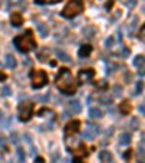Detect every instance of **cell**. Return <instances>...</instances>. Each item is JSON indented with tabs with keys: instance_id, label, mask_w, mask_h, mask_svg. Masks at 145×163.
<instances>
[{
	"instance_id": "cell-33",
	"label": "cell",
	"mask_w": 145,
	"mask_h": 163,
	"mask_svg": "<svg viewBox=\"0 0 145 163\" xmlns=\"http://www.w3.org/2000/svg\"><path fill=\"white\" fill-rule=\"evenodd\" d=\"M138 155L141 157H144V143H141V146L138 147Z\"/></svg>"
},
{
	"instance_id": "cell-6",
	"label": "cell",
	"mask_w": 145,
	"mask_h": 163,
	"mask_svg": "<svg viewBox=\"0 0 145 163\" xmlns=\"http://www.w3.org/2000/svg\"><path fill=\"white\" fill-rule=\"evenodd\" d=\"M86 127H87V129L81 133V136H83L86 140H93V139H94V136H97V134H99V131H100V130H99V126H97V124L87 123V124H86Z\"/></svg>"
},
{
	"instance_id": "cell-28",
	"label": "cell",
	"mask_w": 145,
	"mask_h": 163,
	"mask_svg": "<svg viewBox=\"0 0 145 163\" xmlns=\"http://www.w3.org/2000/svg\"><path fill=\"white\" fill-rule=\"evenodd\" d=\"M99 101H100V104H106V106H109V104L112 103V98L110 97H102Z\"/></svg>"
},
{
	"instance_id": "cell-34",
	"label": "cell",
	"mask_w": 145,
	"mask_h": 163,
	"mask_svg": "<svg viewBox=\"0 0 145 163\" xmlns=\"http://www.w3.org/2000/svg\"><path fill=\"white\" fill-rule=\"evenodd\" d=\"M138 111H139V113H141V114H144V113H145L144 104H139V106H138Z\"/></svg>"
},
{
	"instance_id": "cell-27",
	"label": "cell",
	"mask_w": 145,
	"mask_h": 163,
	"mask_svg": "<svg viewBox=\"0 0 145 163\" xmlns=\"http://www.w3.org/2000/svg\"><path fill=\"white\" fill-rule=\"evenodd\" d=\"M2 94H3V97H9V95L12 94L10 87H9V85H5V87H3V90H2Z\"/></svg>"
},
{
	"instance_id": "cell-5",
	"label": "cell",
	"mask_w": 145,
	"mask_h": 163,
	"mask_svg": "<svg viewBox=\"0 0 145 163\" xmlns=\"http://www.w3.org/2000/svg\"><path fill=\"white\" fill-rule=\"evenodd\" d=\"M32 110H33V107L31 103H28V101L20 103V106H19V118L22 121H28L32 117Z\"/></svg>"
},
{
	"instance_id": "cell-16",
	"label": "cell",
	"mask_w": 145,
	"mask_h": 163,
	"mask_svg": "<svg viewBox=\"0 0 145 163\" xmlns=\"http://www.w3.org/2000/svg\"><path fill=\"white\" fill-rule=\"evenodd\" d=\"M9 4L13 7H20V9H26V0H8Z\"/></svg>"
},
{
	"instance_id": "cell-17",
	"label": "cell",
	"mask_w": 145,
	"mask_h": 163,
	"mask_svg": "<svg viewBox=\"0 0 145 163\" xmlns=\"http://www.w3.org/2000/svg\"><path fill=\"white\" fill-rule=\"evenodd\" d=\"M55 55H57V58H58V59H61V61H64V62H71V58L68 57L64 51H60V49H57V51H55Z\"/></svg>"
},
{
	"instance_id": "cell-32",
	"label": "cell",
	"mask_w": 145,
	"mask_h": 163,
	"mask_svg": "<svg viewBox=\"0 0 145 163\" xmlns=\"http://www.w3.org/2000/svg\"><path fill=\"white\" fill-rule=\"evenodd\" d=\"M125 4H126L128 7H134V6L137 4V0H126V1H125Z\"/></svg>"
},
{
	"instance_id": "cell-23",
	"label": "cell",
	"mask_w": 145,
	"mask_h": 163,
	"mask_svg": "<svg viewBox=\"0 0 145 163\" xmlns=\"http://www.w3.org/2000/svg\"><path fill=\"white\" fill-rule=\"evenodd\" d=\"M131 129L132 130H138L139 129V121H138V118H135V117L131 120Z\"/></svg>"
},
{
	"instance_id": "cell-14",
	"label": "cell",
	"mask_w": 145,
	"mask_h": 163,
	"mask_svg": "<svg viewBox=\"0 0 145 163\" xmlns=\"http://www.w3.org/2000/svg\"><path fill=\"white\" fill-rule=\"evenodd\" d=\"M91 51H93V48H91L90 45H84V46H81V48L79 49V57H81V58L89 57Z\"/></svg>"
},
{
	"instance_id": "cell-13",
	"label": "cell",
	"mask_w": 145,
	"mask_h": 163,
	"mask_svg": "<svg viewBox=\"0 0 145 163\" xmlns=\"http://www.w3.org/2000/svg\"><path fill=\"white\" fill-rule=\"evenodd\" d=\"M94 33H96V29H94L93 26H86V28L83 29V35H84L86 39H91V38L94 36Z\"/></svg>"
},
{
	"instance_id": "cell-22",
	"label": "cell",
	"mask_w": 145,
	"mask_h": 163,
	"mask_svg": "<svg viewBox=\"0 0 145 163\" xmlns=\"http://www.w3.org/2000/svg\"><path fill=\"white\" fill-rule=\"evenodd\" d=\"M113 43H115V38H113V36H109V38H107V39L105 41V48L110 49V48H112Z\"/></svg>"
},
{
	"instance_id": "cell-36",
	"label": "cell",
	"mask_w": 145,
	"mask_h": 163,
	"mask_svg": "<svg viewBox=\"0 0 145 163\" xmlns=\"http://www.w3.org/2000/svg\"><path fill=\"white\" fill-rule=\"evenodd\" d=\"M48 100H49V92H47V95L41 97V101H48Z\"/></svg>"
},
{
	"instance_id": "cell-39",
	"label": "cell",
	"mask_w": 145,
	"mask_h": 163,
	"mask_svg": "<svg viewBox=\"0 0 145 163\" xmlns=\"http://www.w3.org/2000/svg\"><path fill=\"white\" fill-rule=\"evenodd\" d=\"M129 156H131V153H129V150H128V153H125V156H123V157H125V159H129Z\"/></svg>"
},
{
	"instance_id": "cell-26",
	"label": "cell",
	"mask_w": 145,
	"mask_h": 163,
	"mask_svg": "<svg viewBox=\"0 0 145 163\" xmlns=\"http://www.w3.org/2000/svg\"><path fill=\"white\" fill-rule=\"evenodd\" d=\"M142 92V82L139 81L137 82V87H135V91H134V95H139Z\"/></svg>"
},
{
	"instance_id": "cell-37",
	"label": "cell",
	"mask_w": 145,
	"mask_h": 163,
	"mask_svg": "<svg viewBox=\"0 0 145 163\" xmlns=\"http://www.w3.org/2000/svg\"><path fill=\"white\" fill-rule=\"evenodd\" d=\"M10 139H12V141H13L15 144H16V143H17V140H16V134H15V133L12 134V137H10Z\"/></svg>"
},
{
	"instance_id": "cell-15",
	"label": "cell",
	"mask_w": 145,
	"mask_h": 163,
	"mask_svg": "<svg viewBox=\"0 0 145 163\" xmlns=\"http://www.w3.org/2000/svg\"><path fill=\"white\" fill-rule=\"evenodd\" d=\"M131 143V134L129 133H122L119 136V144L121 146H128Z\"/></svg>"
},
{
	"instance_id": "cell-11",
	"label": "cell",
	"mask_w": 145,
	"mask_h": 163,
	"mask_svg": "<svg viewBox=\"0 0 145 163\" xmlns=\"http://www.w3.org/2000/svg\"><path fill=\"white\" fill-rule=\"evenodd\" d=\"M10 22H12V25L13 26H20L22 25V22H23V17H22V15L20 13H12V16H10Z\"/></svg>"
},
{
	"instance_id": "cell-3",
	"label": "cell",
	"mask_w": 145,
	"mask_h": 163,
	"mask_svg": "<svg viewBox=\"0 0 145 163\" xmlns=\"http://www.w3.org/2000/svg\"><path fill=\"white\" fill-rule=\"evenodd\" d=\"M84 9V4H83V0H70L65 7L63 9L61 12V16L67 17V19H71V17H76L77 15H80Z\"/></svg>"
},
{
	"instance_id": "cell-10",
	"label": "cell",
	"mask_w": 145,
	"mask_h": 163,
	"mask_svg": "<svg viewBox=\"0 0 145 163\" xmlns=\"http://www.w3.org/2000/svg\"><path fill=\"white\" fill-rule=\"evenodd\" d=\"M5 65L8 66L9 69H13V68L16 66V59H15V57L10 55V54H8V55L5 57Z\"/></svg>"
},
{
	"instance_id": "cell-7",
	"label": "cell",
	"mask_w": 145,
	"mask_h": 163,
	"mask_svg": "<svg viewBox=\"0 0 145 163\" xmlns=\"http://www.w3.org/2000/svg\"><path fill=\"white\" fill-rule=\"evenodd\" d=\"M94 77V71L93 69H81L79 72V81L81 84H86V82H90Z\"/></svg>"
},
{
	"instance_id": "cell-24",
	"label": "cell",
	"mask_w": 145,
	"mask_h": 163,
	"mask_svg": "<svg viewBox=\"0 0 145 163\" xmlns=\"http://www.w3.org/2000/svg\"><path fill=\"white\" fill-rule=\"evenodd\" d=\"M113 95H115V97H121L122 95V87L115 85V87H113Z\"/></svg>"
},
{
	"instance_id": "cell-30",
	"label": "cell",
	"mask_w": 145,
	"mask_h": 163,
	"mask_svg": "<svg viewBox=\"0 0 145 163\" xmlns=\"http://www.w3.org/2000/svg\"><path fill=\"white\" fill-rule=\"evenodd\" d=\"M17 156H19V162L23 163L25 162V155H23V150H22V149L17 150Z\"/></svg>"
},
{
	"instance_id": "cell-8",
	"label": "cell",
	"mask_w": 145,
	"mask_h": 163,
	"mask_svg": "<svg viewBox=\"0 0 145 163\" xmlns=\"http://www.w3.org/2000/svg\"><path fill=\"white\" fill-rule=\"evenodd\" d=\"M138 23H139L138 17H132V19H131V22L128 23V36L129 38H132V36L135 35V31H137V28H138Z\"/></svg>"
},
{
	"instance_id": "cell-20",
	"label": "cell",
	"mask_w": 145,
	"mask_h": 163,
	"mask_svg": "<svg viewBox=\"0 0 145 163\" xmlns=\"http://www.w3.org/2000/svg\"><path fill=\"white\" fill-rule=\"evenodd\" d=\"M38 32H39V35L42 36V38H47L48 36V28H47V25H44V23H39L38 25Z\"/></svg>"
},
{
	"instance_id": "cell-9",
	"label": "cell",
	"mask_w": 145,
	"mask_h": 163,
	"mask_svg": "<svg viewBox=\"0 0 145 163\" xmlns=\"http://www.w3.org/2000/svg\"><path fill=\"white\" fill-rule=\"evenodd\" d=\"M79 127H80V123L79 121H71L70 124H67V127H65V136L74 134L76 131L79 130Z\"/></svg>"
},
{
	"instance_id": "cell-38",
	"label": "cell",
	"mask_w": 145,
	"mask_h": 163,
	"mask_svg": "<svg viewBox=\"0 0 145 163\" xmlns=\"http://www.w3.org/2000/svg\"><path fill=\"white\" fill-rule=\"evenodd\" d=\"M138 74H139L141 77H144V66H141V68H139V71H138Z\"/></svg>"
},
{
	"instance_id": "cell-25",
	"label": "cell",
	"mask_w": 145,
	"mask_h": 163,
	"mask_svg": "<svg viewBox=\"0 0 145 163\" xmlns=\"http://www.w3.org/2000/svg\"><path fill=\"white\" fill-rule=\"evenodd\" d=\"M121 110H122V113H123V114H126V113H128L129 110H131V107H129V103H128V101H125V103H122Z\"/></svg>"
},
{
	"instance_id": "cell-29",
	"label": "cell",
	"mask_w": 145,
	"mask_h": 163,
	"mask_svg": "<svg viewBox=\"0 0 145 163\" xmlns=\"http://www.w3.org/2000/svg\"><path fill=\"white\" fill-rule=\"evenodd\" d=\"M57 1H61V0H35V3H38V4H44V3H57Z\"/></svg>"
},
{
	"instance_id": "cell-35",
	"label": "cell",
	"mask_w": 145,
	"mask_h": 163,
	"mask_svg": "<svg viewBox=\"0 0 145 163\" xmlns=\"http://www.w3.org/2000/svg\"><path fill=\"white\" fill-rule=\"evenodd\" d=\"M144 35H145V28L142 26V28H141V36H139L141 41H144Z\"/></svg>"
},
{
	"instance_id": "cell-4",
	"label": "cell",
	"mask_w": 145,
	"mask_h": 163,
	"mask_svg": "<svg viewBox=\"0 0 145 163\" xmlns=\"http://www.w3.org/2000/svg\"><path fill=\"white\" fill-rule=\"evenodd\" d=\"M47 81H48V78L44 71H35L32 74V88H35V90L42 88L47 84Z\"/></svg>"
},
{
	"instance_id": "cell-40",
	"label": "cell",
	"mask_w": 145,
	"mask_h": 163,
	"mask_svg": "<svg viewBox=\"0 0 145 163\" xmlns=\"http://www.w3.org/2000/svg\"><path fill=\"white\" fill-rule=\"evenodd\" d=\"M2 115H3V113H2V111H0V121H2V120H3V117H2Z\"/></svg>"
},
{
	"instance_id": "cell-1",
	"label": "cell",
	"mask_w": 145,
	"mask_h": 163,
	"mask_svg": "<svg viewBox=\"0 0 145 163\" xmlns=\"http://www.w3.org/2000/svg\"><path fill=\"white\" fill-rule=\"evenodd\" d=\"M57 87L58 90L61 91L63 94H74L76 91V82H74V78H72L71 72L67 69V68H61L60 72L55 78Z\"/></svg>"
},
{
	"instance_id": "cell-18",
	"label": "cell",
	"mask_w": 145,
	"mask_h": 163,
	"mask_svg": "<svg viewBox=\"0 0 145 163\" xmlns=\"http://www.w3.org/2000/svg\"><path fill=\"white\" fill-rule=\"evenodd\" d=\"M100 159H102V162H105V163H113L112 155L109 152H106V150L100 152Z\"/></svg>"
},
{
	"instance_id": "cell-21",
	"label": "cell",
	"mask_w": 145,
	"mask_h": 163,
	"mask_svg": "<svg viewBox=\"0 0 145 163\" xmlns=\"http://www.w3.org/2000/svg\"><path fill=\"white\" fill-rule=\"evenodd\" d=\"M134 65L137 66V68L144 66V55H138V57H135V59H134Z\"/></svg>"
},
{
	"instance_id": "cell-31",
	"label": "cell",
	"mask_w": 145,
	"mask_h": 163,
	"mask_svg": "<svg viewBox=\"0 0 145 163\" xmlns=\"http://www.w3.org/2000/svg\"><path fill=\"white\" fill-rule=\"evenodd\" d=\"M129 55V49L128 48H122V51H121V57L122 58H126Z\"/></svg>"
},
{
	"instance_id": "cell-2",
	"label": "cell",
	"mask_w": 145,
	"mask_h": 163,
	"mask_svg": "<svg viewBox=\"0 0 145 163\" xmlns=\"http://www.w3.org/2000/svg\"><path fill=\"white\" fill-rule=\"evenodd\" d=\"M13 45H15V48H16L19 52H29V51H32V49L36 48V43L33 41L32 32H31V31H28L25 35L16 36L15 41H13Z\"/></svg>"
},
{
	"instance_id": "cell-12",
	"label": "cell",
	"mask_w": 145,
	"mask_h": 163,
	"mask_svg": "<svg viewBox=\"0 0 145 163\" xmlns=\"http://www.w3.org/2000/svg\"><path fill=\"white\" fill-rule=\"evenodd\" d=\"M68 108H70V111L71 113H74V114H79L81 111V106H80V103L79 101H70V104H68Z\"/></svg>"
},
{
	"instance_id": "cell-19",
	"label": "cell",
	"mask_w": 145,
	"mask_h": 163,
	"mask_svg": "<svg viewBox=\"0 0 145 163\" xmlns=\"http://www.w3.org/2000/svg\"><path fill=\"white\" fill-rule=\"evenodd\" d=\"M89 114L91 118H102L103 117V113H102V110H99V108H90Z\"/></svg>"
}]
</instances>
